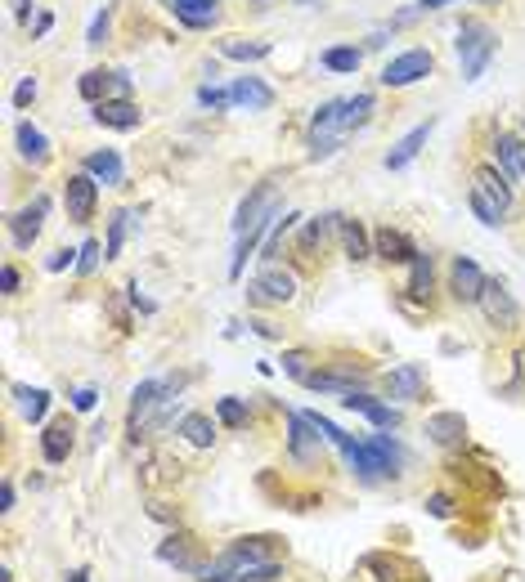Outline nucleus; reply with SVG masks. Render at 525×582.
<instances>
[{"label":"nucleus","instance_id":"nucleus-1","mask_svg":"<svg viewBox=\"0 0 525 582\" xmlns=\"http://www.w3.org/2000/svg\"><path fill=\"white\" fill-rule=\"evenodd\" d=\"M458 63H463V77L467 81H481L485 77V68H490V59L499 54V32L485 23V18H463V27H458Z\"/></svg>","mask_w":525,"mask_h":582},{"label":"nucleus","instance_id":"nucleus-2","mask_svg":"<svg viewBox=\"0 0 525 582\" xmlns=\"http://www.w3.org/2000/svg\"><path fill=\"white\" fill-rule=\"evenodd\" d=\"M342 113H346V99H328V104L314 108V116H310V157L314 162H323L342 148V139H346Z\"/></svg>","mask_w":525,"mask_h":582},{"label":"nucleus","instance_id":"nucleus-3","mask_svg":"<svg viewBox=\"0 0 525 582\" xmlns=\"http://www.w3.org/2000/svg\"><path fill=\"white\" fill-rule=\"evenodd\" d=\"M171 390H175V381H157V376H148V381H139V385H135V394H131V417H127V430H131V439H139V430H144V426H157V412L166 408Z\"/></svg>","mask_w":525,"mask_h":582},{"label":"nucleus","instance_id":"nucleus-4","mask_svg":"<svg viewBox=\"0 0 525 582\" xmlns=\"http://www.w3.org/2000/svg\"><path fill=\"white\" fill-rule=\"evenodd\" d=\"M248 300L252 305H292L296 300V273H287L278 264H265L261 278L248 282Z\"/></svg>","mask_w":525,"mask_h":582},{"label":"nucleus","instance_id":"nucleus-5","mask_svg":"<svg viewBox=\"0 0 525 582\" xmlns=\"http://www.w3.org/2000/svg\"><path fill=\"white\" fill-rule=\"evenodd\" d=\"M278 216V180H261L248 198H243V207H239V216H234V233L243 237L248 229H257L265 220H274Z\"/></svg>","mask_w":525,"mask_h":582},{"label":"nucleus","instance_id":"nucleus-6","mask_svg":"<svg viewBox=\"0 0 525 582\" xmlns=\"http://www.w3.org/2000/svg\"><path fill=\"white\" fill-rule=\"evenodd\" d=\"M431 68H436V59H431V50H422V45H413V50H404V54H395L391 63L382 68V86H391V90H404V86H413V81H422V77H431Z\"/></svg>","mask_w":525,"mask_h":582},{"label":"nucleus","instance_id":"nucleus-7","mask_svg":"<svg viewBox=\"0 0 525 582\" xmlns=\"http://www.w3.org/2000/svg\"><path fill=\"white\" fill-rule=\"evenodd\" d=\"M95 207H99V180L95 175H68L63 184V211L72 225H90L95 220Z\"/></svg>","mask_w":525,"mask_h":582},{"label":"nucleus","instance_id":"nucleus-8","mask_svg":"<svg viewBox=\"0 0 525 582\" xmlns=\"http://www.w3.org/2000/svg\"><path fill=\"white\" fill-rule=\"evenodd\" d=\"M481 309H485L490 328H499V332H517V328H521V305H517V296H512L499 278H490V282H485V291H481Z\"/></svg>","mask_w":525,"mask_h":582},{"label":"nucleus","instance_id":"nucleus-9","mask_svg":"<svg viewBox=\"0 0 525 582\" xmlns=\"http://www.w3.org/2000/svg\"><path fill=\"white\" fill-rule=\"evenodd\" d=\"M485 269L472 260V255H454V264H449V291H454V300L458 305H481V291H485Z\"/></svg>","mask_w":525,"mask_h":582},{"label":"nucleus","instance_id":"nucleus-10","mask_svg":"<svg viewBox=\"0 0 525 582\" xmlns=\"http://www.w3.org/2000/svg\"><path fill=\"white\" fill-rule=\"evenodd\" d=\"M45 211H50V198L41 193V198H32L23 211L9 216V237H14L18 251H32V246H36V237L45 229Z\"/></svg>","mask_w":525,"mask_h":582},{"label":"nucleus","instance_id":"nucleus-11","mask_svg":"<svg viewBox=\"0 0 525 582\" xmlns=\"http://www.w3.org/2000/svg\"><path fill=\"white\" fill-rule=\"evenodd\" d=\"M319 444H323V435H319V426L310 421V412L287 408V448H292V457H296V462H314V457H319Z\"/></svg>","mask_w":525,"mask_h":582},{"label":"nucleus","instance_id":"nucleus-12","mask_svg":"<svg viewBox=\"0 0 525 582\" xmlns=\"http://www.w3.org/2000/svg\"><path fill=\"white\" fill-rule=\"evenodd\" d=\"M360 574L369 582H422L417 569H413L408 560L391 556V551H369V556L360 560Z\"/></svg>","mask_w":525,"mask_h":582},{"label":"nucleus","instance_id":"nucleus-13","mask_svg":"<svg viewBox=\"0 0 525 582\" xmlns=\"http://www.w3.org/2000/svg\"><path fill=\"white\" fill-rule=\"evenodd\" d=\"M387 394L399 403H417L427 394V367L422 363H399L387 372Z\"/></svg>","mask_w":525,"mask_h":582},{"label":"nucleus","instance_id":"nucleus-14","mask_svg":"<svg viewBox=\"0 0 525 582\" xmlns=\"http://www.w3.org/2000/svg\"><path fill=\"white\" fill-rule=\"evenodd\" d=\"M427 439L440 448H463L467 444V417L463 412H431L427 417Z\"/></svg>","mask_w":525,"mask_h":582},{"label":"nucleus","instance_id":"nucleus-15","mask_svg":"<svg viewBox=\"0 0 525 582\" xmlns=\"http://www.w3.org/2000/svg\"><path fill=\"white\" fill-rule=\"evenodd\" d=\"M373 255L382 260V264H413V255H417V246H413V237L399 229H378L373 233Z\"/></svg>","mask_w":525,"mask_h":582},{"label":"nucleus","instance_id":"nucleus-16","mask_svg":"<svg viewBox=\"0 0 525 582\" xmlns=\"http://www.w3.org/2000/svg\"><path fill=\"white\" fill-rule=\"evenodd\" d=\"M72 435H77V430H72V421H68V417L50 421V426L41 430V457H45L50 466H63L68 457H72V444H77Z\"/></svg>","mask_w":525,"mask_h":582},{"label":"nucleus","instance_id":"nucleus-17","mask_svg":"<svg viewBox=\"0 0 525 582\" xmlns=\"http://www.w3.org/2000/svg\"><path fill=\"white\" fill-rule=\"evenodd\" d=\"M342 408H351V412H364L378 430H395L399 426V412H395L391 403H382V399H373V394H364V390H351V394H342Z\"/></svg>","mask_w":525,"mask_h":582},{"label":"nucleus","instance_id":"nucleus-18","mask_svg":"<svg viewBox=\"0 0 525 582\" xmlns=\"http://www.w3.org/2000/svg\"><path fill=\"white\" fill-rule=\"evenodd\" d=\"M14 143H18V157L27 162V166H50V139H45V130L41 125H32V121H18V130H14Z\"/></svg>","mask_w":525,"mask_h":582},{"label":"nucleus","instance_id":"nucleus-19","mask_svg":"<svg viewBox=\"0 0 525 582\" xmlns=\"http://www.w3.org/2000/svg\"><path fill=\"white\" fill-rule=\"evenodd\" d=\"M157 560H162V565H175V569L189 574V578L202 574V565L193 560V538H189V533H171V538L157 547Z\"/></svg>","mask_w":525,"mask_h":582},{"label":"nucleus","instance_id":"nucleus-20","mask_svg":"<svg viewBox=\"0 0 525 582\" xmlns=\"http://www.w3.org/2000/svg\"><path fill=\"white\" fill-rule=\"evenodd\" d=\"M81 166H86V175H95L104 189H117V184H127V166H122L117 148H99V152H90Z\"/></svg>","mask_w":525,"mask_h":582},{"label":"nucleus","instance_id":"nucleus-21","mask_svg":"<svg viewBox=\"0 0 525 582\" xmlns=\"http://www.w3.org/2000/svg\"><path fill=\"white\" fill-rule=\"evenodd\" d=\"M95 121L108 125V130H139L144 113L131 99H104V104H95Z\"/></svg>","mask_w":525,"mask_h":582},{"label":"nucleus","instance_id":"nucleus-22","mask_svg":"<svg viewBox=\"0 0 525 582\" xmlns=\"http://www.w3.org/2000/svg\"><path fill=\"white\" fill-rule=\"evenodd\" d=\"M230 95H234V104H239V108H248V113H265V108H274V90L265 86L261 77H239V81L230 86Z\"/></svg>","mask_w":525,"mask_h":582},{"label":"nucleus","instance_id":"nucleus-23","mask_svg":"<svg viewBox=\"0 0 525 582\" xmlns=\"http://www.w3.org/2000/svg\"><path fill=\"white\" fill-rule=\"evenodd\" d=\"M431 125H436V121H422V125H413V130H408V134H404V139L395 143L391 152H387V171H404V166H408V162H413V157L422 152V143H427Z\"/></svg>","mask_w":525,"mask_h":582},{"label":"nucleus","instance_id":"nucleus-24","mask_svg":"<svg viewBox=\"0 0 525 582\" xmlns=\"http://www.w3.org/2000/svg\"><path fill=\"white\" fill-rule=\"evenodd\" d=\"M342 251H346V260H355V264L373 260V233L364 229V220H342Z\"/></svg>","mask_w":525,"mask_h":582},{"label":"nucleus","instance_id":"nucleus-25","mask_svg":"<svg viewBox=\"0 0 525 582\" xmlns=\"http://www.w3.org/2000/svg\"><path fill=\"white\" fill-rule=\"evenodd\" d=\"M342 220H346V216H337V211H323V216L305 220V229H301V251H305V255L319 251L333 233H342Z\"/></svg>","mask_w":525,"mask_h":582},{"label":"nucleus","instance_id":"nucleus-26","mask_svg":"<svg viewBox=\"0 0 525 582\" xmlns=\"http://www.w3.org/2000/svg\"><path fill=\"white\" fill-rule=\"evenodd\" d=\"M175 435H184V444H193V448H211L216 444V421L207 412H184Z\"/></svg>","mask_w":525,"mask_h":582},{"label":"nucleus","instance_id":"nucleus-27","mask_svg":"<svg viewBox=\"0 0 525 582\" xmlns=\"http://www.w3.org/2000/svg\"><path fill=\"white\" fill-rule=\"evenodd\" d=\"M494 148H499V166H503V175H508V180H512V175H517V180H525V139H521V134L503 130Z\"/></svg>","mask_w":525,"mask_h":582},{"label":"nucleus","instance_id":"nucleus-28","mask_svg":"<svg viewBox=\"0 0 525 582\" xmlns=\"http://www.w3.org/2000/svg\"><path fill=\"white\" fill-rule=\"evenodd\" d=\"M472 184H481L508 216H512V184H508V175L499 171V166H476V175H472Z\"/></svg>","mask_w":525,"mask_h":582},{"label":"nucleus","instance_id":"nucleus-29","mask_svg":"<svg viewBox=\"0 0 525 582\" xmlns=\"http://www.w3.org/2000/svg\"><path fill=\"white\" fill-rule=\"evenodd\" d=\"M216 5L220 0H171V14L184 27H211L216 23Z\"/></svg>","mask_w":525,"mask_h":582},{"label":"nucleus","instance_id":"nucleus-30","mask_svg":"<svg viewBox=\"0 0 525 582\" xmlns=\"http://www.w3.org/2000/svg\"><path fill=\"white\" fill-rule=\"evenodd\" d=\"M269 41H243V36H230V41H220V54L225 59H239V63H261L269 59Z\"/></svg>","mask_w":525,"mask_h":582},{"label":"nucleus","instance_id":"nucleus-31","mask_svg":"<svg viewBox=\"0 0 525 582\" xmlns=\"http://www.w3.org/2000/svg\"><path fill=\"white\" fill-rule=\"evenodd\" d=\"M77 90H81V99H86V104H104V99H113V72L90 68V72H81Z\"/></svg>","mask_w":525,"mask_h":582},{"label":"nucleus","instance_id":"nucleus-32","mask_svg":"<svg viewBox=\"0 0 525 582\" xmlns=\"http://www.w3.org/2000/svg\"><path fill=\"white\" fill-rule=\"evenodd\" d=\"M467 202H472V211L481 216V225H490V229L508 225V211H503V207H499V202H494V198H490L481 184H472V189H467Z\"/></svg>","mask_w":525,"mask_h":582},{"label":"nucleus","instance_id":"nucleus-33","mask_svg":"<svg viewBox=\"0 0 525 582\" xmlns=\"http://www.w3.org/2000/svg\"><path fill=\"white\" fill-rule=\"evenodd\" d=\"M14 399H18V412L27 417V421H45V412H50V390H32V385H14Z\"/></svg>","mask_w":525,"mask_h":582},{"label":"nucleus","instance_id":"nucleus-34","mask_svg":"<svg viewBox=\"0 0 525 582\" xmlns=\"http://www.w3.org/2000/svg\"><path fill=\"white\" fill-rule=\"evenodd\" d=\"M378 113V99L369 95V90H360L355 99H346V113H342V130L351 134V130H360V125H369Z\"/></svg>","mask_w":525,"mask_h":582},{"label":"nucleus","instance_id":"nucleus-35","mask_svg":"<svg viewBox=\"0 0 525 582\" xmlns=\"http://www.w3.org/2000/svg\"><path fill=\"white\" fill-rule=\"evenodd\" d=\"M431 282H436L431 255H427V251H417V255H413V264H408V296L427 300V296H431Z\"/></svg>","mask_w":525,"mask_h":582},{"label":"nucleus","instance_id":"nucleus-36","mask_svg":"<svg viewBox=\"0 0 525 582\" xmlns=\"http://www.w3.org/2000/svg\"><path fill=\"white\" fill-rule=\"evenodd\" d=\"M131 220H135L131 207H122V211H113V216H108V246H104V260H117V255H122L127 233H131Z\"/></svg>","mask_w":525,"mask_h":582},{"label":"nucleus","instance_id":"nucleus-37","mask_svg":"<svg viewBox=\"0 0 525 582\" xmlns=\"http://www.w3.org/2000/svg\"><path fill=\"white\" fill-rule=\"evenodd\" d=\"M328 72H360V63H364V54L355 50V45H333V50H323V59H319Z\"/></svg>","mask_w":525,"mask_h":582},{"label":"nucleus","instance_id":"nucleus-38","mask_svg":"<svg viewBox=\"0 0 525 582\" xmlns=\"http://www.w3.org/2000/svg\"><path fill=\"white\" fill-rule=\"evenodd\" d=\"M216 417H220V426H230V430H248V421H252V408L243 403V399H220L216 403Z\"/></svg>","mask_w":525,"mask_h":582},{"label":"nucleus","instance_id":"nucleus-39","mask_svg":"<svg viewBox=\"0 0 525 582\" xmlns=\"http://www.w3.org/2000/svg\"><path fill=\"white\" fill-rule=\"evenodd\" d=\"M310 372H314V354L310 349H283V376L305 381Z\"/></svg>","mask_w":525,"mask_h":582},{"label":"nucleus","instance_id":"nucleus-40","mask_svg":"<svg viewBox=\"0 0 525 582\" xmlns=\"http://www.w3.org/2000/svg\"><path fill=\"white\" fill-rule=\"evenodd\" d=\"M108 27H113V5H104V9L95 14V23H90V32H86V45L99 50V45L108 41Z\"/></svg>","mask_w":525,"mask_h":582},{"label":"nucleus","instance_id":"nucleus-41","mask_svg":"<svg viewBox=\"0 0 525 582\" xmlns=\"http://www.w3.org/2000/svg\"><path fill=\"white\" fill-rule=\"evenodd\" d=\"M198 104H202V108H211V113H220V108H230V104H234V95H230V90H220V86H202V90H198Z\"/></svg>","mask_w":525,"mask_h":582},{"label":"nucleus","instance_id":"nucleus-42","mask_svg":"<svg viewBox=\"0 0 525 582\" xmlns=\"http://www.w3.org/2000/svg\"><path fill=\"white\" fill-rule=\"evenodd\" d=\"M99 255H104V246L95 237H86L81 242V255H77V273H95L99 269Z\"/></svg>","mask_w":525,"mask_h":582},{"label":"nucleus","instance_id":"nucleus-43","mask_svg":"<svg viewBox=\"0 0 525 582\" xmlns=\"http://www.w3.org/2000/svg\"><path fill=\"white\" fill-rule=\"evenodd\" d=\"M36 95H41L36 77H23V81H18V90H14V108H27V104H32Z\"/></svg>","mask_w":525,"mask_h":582},{"label":"nucleus","instance_id":"nucleus-44","mask_svg":"<svg viewBox=\"0 0 525 582\" xmlns=\"http://www.w3.org/2000/svg\"><path fill=\"white\" fill-rule=\"evenodd\" d=\"M427 511H431L436 520H449V515H454V497H449V493H431V497H427Z\"/></svg>","mask_w":525,"mask_h":582},{"label":"nucleus","instance_id":"nucleus-45","mask_svg":"<svg viewBox=\"0 0 525 582\" xmlns=\"http://www.w3.org/2000/svg\"><path fill=\"white\" fill-rule=\"evenodd\" d=\"M95 403H99V390H95V385H81V390L72 394V408H77V412H95Z\"/></svg>","mask_w":525,"mask_h":582},{"label":"nucleus","instance_id":"nucleus-46","mask_svg":"<svg viewBox=\"0 0 525 582\" xmlns=\"http://www.w3.org/2000/svg\"><path fill=\"white\" fill-rule=\"evenodd\" d=\"M77 255H81V251H54V255L45 260V269H50V273H59V269H77Z\"/></svg>","mask_w":525,"mask_h":582},{"label":"nucleus","instance_id":"nucleus-47","mask_svg":"<svg viewBox=\"0 0 525 582\" xmlns=\"http://www.w3.org/2000/svg\"><path fill=\"white\" fill-rule=\"evenodd\" d=\"M0 287H5V296H18V287H23V273H18L14 264H5V269H0Z\"/></svg>","mask_w":525,"mask_h":582},{"label":"nucleus","instance_id":"nucleus-48","mask_svg":"<svg viewBox=\"0 0 525 582\" xmlns=\"http://www.w3.org/2000/svg\"><path fill=\"white\" fill-rule=\"evenodd\" d=\"M14 502H18L14 484H9V479H0V515H9V511H14Z\"/></svg>","mask_w":525,"mask_h":582},{"label":"nucleus","instance_id":"nucleus-49","mask_svg":"<svg viewBox=\"0 0 525 582\" xmlns=\"http://www.w3.org/2000/svg\"><path fill=\"white\" fill-rule=\"evenodd\" d=\"M252 328H257V337H265V341H283V332H278L274 323H265V319H257Z\"/></svg>","mask_w":525,"mask_h":582},{"label":"nucleus","instance_id":"nucleus-50","mask_svg":"<svg viewBox=\"0 0 525 582\" xmlns=\"http://www.w3.org/2000/svg\"><path fill=\"white\" fill-rule=\"evenodd\" d=\"M148 515H153V520H166V524H180V511L171 515V511H166L162 502H153V506H148Z\"/></svg>","mask_w":525,"mask_h":582},{"label":"nucleus","instance_id":"nucleus-51","mask_svg":"<svg viewBox=\"0 0 525 582\" xmlns=\"http://www.w3.org/2000/svg\"><path fill=\"white\" fill-rule=\"evenodd\" d=\"M54 27V14H36V23H32V36H45Z\"/></svg>","mask_w":525,"mask_h":582},{"label":"nucleus","instance_id":"nucleus-52","mask_svg":"<svg viewBox=\"0 0 525 582\" xmlns=\"http://www.w3.org/2000/svg\"><path fill=\"white\" fill-rule=\"evenodd\" d=\"M445 5H454V0H417V9H445Z\"/></svg>","mask_w":525,"mask_h":582},{"label":"nucleus","instance_id":"nucleus-53","mask_svg":"<svg viewBox=\"0 0 525 582\" xmlns=\"http://www.w3.org/2000/svg\"><path fill=\"white\" fill-rule=\"evenodd\" d=\"M68 582H90V569H86V565H81V569H72V574H68Z\"/></svg>","mask_w":525,"mask_h":582},{"label":"nucleus","instance_id":"nucleus-54","mask_svg":"<svg viewBox=\"0 0 525 582\" xmlns=\"http://www.w3.org/2000/svg\"><path fill=\"white\" fill-rule=\"evenodd\" d=\"M14 9H18V18H27L32 14V0H14Z\"/></svg>","mask_w":525,"mask_h":582}]
</instances>
